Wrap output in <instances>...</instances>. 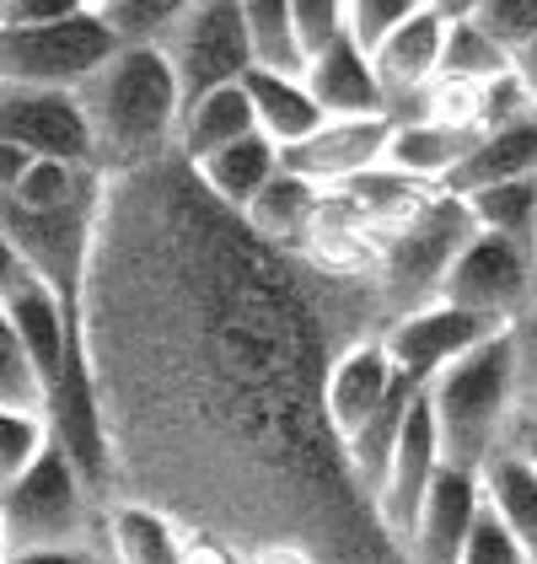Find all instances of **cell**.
Here are the masks:
<instances>
[{
    "mask_svg": "<svg viewBox=\"0 0 537 564\" xmlns=\"http://www.w3.org/2000/svg\"><path fill=\"white\" fill-rule=\"evenodd\" d=\"M430 409L441 425L447 463L484 468L505 441L522 435V371H516V334L500 328L494 339L462 355L430 382Z\"/></svg>",
    "mask_w": 537,
    "mask_h": 564,
    "instance_id": "cell-1",
    "label": "cell"
},
{
    "mask_svg": "<svg viewBox=\"0 0 537 564\" xmlns=\"http://www.w3.org/2000/svg\"><path fill=\"white\" fill-rule=\"evenodd\" d=\"M81 102L97 130V156L113 162L151 156L156 145L178 140L188 113L173 54L162 44H124L108 59V70L81 87Z\"/></svg>",
    "mask_w": 537,
    "mask_h": 564,
    "instance_id": "cell-2",
    "label": "cell"
},
{
    "mask_svg": "<svg viewBox=\"0 0 537 564\" xmlns=\"http://www.w3.org/2000/svg\"><path fill=\"white\" fill-rule=\"evenodd\" d=\"M473 237H479V220L468 210V199H457V194H441L430 210H419L408 226H398L382 242V269H376V285H371L382 328L419 312V306L441 302L451 269Z\"/></svg>",
    "mask_w": 537,
    "mask_h": 564,
    "instance_id": "cell-3",
    "label": "cell"
},
{
    "mask_svg": "<svg viewBox=\"0 0 537 564\" xmlns=\"http://www.w3.org/2000/svg\"><path fill=\"white\" fill-rule=\"evenodd\" d=\"M102 527H108V506L87 489V478L70 468L59 441L33 474H22L17 484H0V543H6V554L102 543Z\"/></svg>",
    "mask_w": 537,
    "mask_h": 564,
    "instance_id": "cell-4",
    "label": "cell"
},
{
    "mask_svg": "<svg viewBox=\"0 0 537 564\" xmlns=\"http://www.w3.org/2000/svg\"><path fill=\"white\" fill-rule=\"evenodd\" d=\"M119 48H124L119 28L108 22L102 6H91L54 28H11L0 39V70H6V87L81 91L108 70Z\"/></svg>",
    "mask_w": 537,
    "mask_h": 564,
    "instance_id": "cell-5",
    "label": "cell"
},
{
    "mask_svg": "<svg viewBox=\"0 0 537 564\" xmlns=\"http://www.w3.org/2000/svg\"><path fill=\"white\" fill-rule=\"evenodd\" d=\"M0 231H6V253L33 263L70 306H87L91 242H97V188H87L81 199H70L65 210L6 205Z\"/></svg>",
    "mask_w": 537,
    "mask_h": 564,
    "instance_id": "cell-6",
    "label": "cell"
},
{
    "mask_svg": "<svg viewBox=\"0 0 537 564\" xmlns=\"http://www.w3.org/2000/svg\"><path fill=\"white\" fill-rule=\"evenodd\" d=\"M441 302L479 312L500 328H516L537 306V242H516L500 231H479L451 269Z\"/></svg>",
    "mask_w": 537,
    "mask_h": 564,
    "instance_id": "cell-7",
    "label": "cell"
},
{
    "mask_svg": "<svg viewBox=\"0 0 537 564\" xmlns=\"http://www.w3.org/2000/svg\"><path fill=\"white\" fill-rule=\"evenodd\" d=\"M167 54L183 82V97L199 102L205 91L237 87L259 59H253V39L242 22V0H194V11L167 33Z\"/></svg>",
    "mask_w": 537,
    "mask_h": 564,
    "instance_id": "cell-8",
    "label": "cell"
},
{
    "mask_svg": "<svg viewBox=\"0 0 537 564\" xmlns=\"http://www.w3.org/2000/svg\"><path fill=\"white\" fill-rule=\"evenodd\" d=\"M0 130H6L11 145H28L44 162L97 167V130H91V113H87V102H81V91L6 87Z\"/></svg>",
    "mask_w": 537,
    "mask_h": 564,
    "instance_id": "cell-9",
    "label": "cell"
},
{
    "mask_svg": "<svg viewBox=\"0 0 537 564\" xmlns=\"http://www.w3.org/2000/svg\"><path fill=\"white\" fill-rule=\"evenodd\" d=\"M441 468H447L441 425H436L430 392H419V403H414V414H408V431H403L398 452H393V463H387V478H382V489H376V500H371L382 532H387L398 549H408V538H414V527H419V511H425V500H430Z\"/></svg>",
    "mask_w": 537,
    "mask_h": 564,
    "instance_id": "cell-10",
    "label": "cell"
},
{
    "mask_svg": "<svg viewBox=\"0 0 537 564\" xmlns=\"http://www.w3.org/2000/svg\"><path fill=\"white\" fill-rule=\"evenodd\" d=\"M494 334H500V323H490V317L462 312V306H451V302H436V306H419V312L398 317V323H387L382 328V345H387L393 366H398L408 382L430 388L447 366H457L462 355H473Z\"/></svg>",
    "mask_w": 537,
    "mask_h": 564,
    "instance_id": "cell-11",
    "label": "cell"
},
{
    "mask_svg": "<svg viewBox=\"0 0 537 564\" xmlns=\"http://www.w3.org/2000/svg\"><path fill=\"white\" fill-rule=\"evenodd\" d=\"M398 382H403V371L393 366V355L382 345V328L350 339V345L328 360V377H322V414H328L333 435L350 441V435L398 392Z\"/></svg>",
    "mask_w": 537,
    "mask_h": 564,
    "instance_id": "cell-12",
    "label": "cell"
},
{
    "mask_svg": "<svg viewBox=\"0 0 537 564\" xmlns=\"http://www.w3.org/2000/svg\"><path fill=\"white\" fill-rule=\"evenodd\" d=\"M393 119L376 113V119H328L313 140L291 145L285 151V167L302 177H313L317 188H344L355 177L387 167V145H393Z\"/></svg>",
    "mask_w": 537,
    "mask_h": 564,
    "instance_id": "cell-13",
    "label": "cell"
},
{
    "mask_svg": "<svg viewBox=\"0 0 537 564\" xmlns=\"http://www.w3.org/2000/svg\"><path fill=\"white\" fill-rule=\"evenodd\" d=\"M479 511H484V478L473 474V468L447 463L441 478H436V489H430V500H425V511H419V527H414L403 560L462 564V549H468V532H473Z\"/></svg>",
    "mask_w": 537,
    "mask_h": 564,
    "instance_id": "cell-14",
    "label": "cell"
},
{
    "mask_svg": "<svg viewBox=\"0 0 537 564\" xmlns=\"http://www.w3.org/2000/svg\"><path fill=\"white\" fill-rule=\"evenodd\" d=\"M307 87H313V97L322 102L328 119H376V113H387V91H382V76H376V59L350 33L307 59Z\"/></svg>",
    "mask_w": 537,
    "mask_h": 564,
    "instance_id": "cell-15",
    "label": "cell"
},
{
    "mask_svg": "<svg viewBox=\"0 0 537 564\" xmlns=\"http://www.w3.org/2000/svg\"><path fill=\"white\" fill-rule=\"evenodd\" d=\"M242 87H248V97H253L259 134H268L280 151H291V145L313 140V134L328 124V113H322V102L313 97L307 76H291V70H264V65H253V70L242 76Z\"/></svg>",
    "mask_w": 537,
    "mask_h": 564,
    "instance_id": "cell-16",
    "label": "cell"
},
{
    "mask_svg": "<svg viewBox=\"0 0 537 564\" xmlns=\"http://www.w3.org/2000/svg\"><path fill=\"white\" fill-rule=\"evenodd\" d=\"M479 130H457V124H441V119H408L393 130V145H387V167L403 177H419V183H436L447 188L451 173L479 151Z\"/></svg>",
    "mask_w": 537,
    "mask_h": 564,
    "instance_id": "cell-17",
    "label": "cell"
},
{
    "mask_svg": "<svg viewBox=\"0 0 537 564\" xmlns=\"http://www.w3.org/2000/svg\"><path fill=\"white\" fill-rule=\"evenodd\" d=\"M102 538L113 564H183V549H188V527L145 500H113Z\"/></svg>",
    "mask_w": 537,
    "mask_h": 564,
    "instance_id": "cell-18",
    "label": "cell"
},
{
    "mask_svg": "<svg viewBox=\"0 0 537 564\" xmlns=\"http://www.w3.org/2000/svg\"><path fill=\"white\" fill-rule=\"evenodd\" d=\"M280 167H285V151H280L268 134H248V140L226 145V151H216V156L194 162L199 183H205L221 205H231L237 216H248V205H253L268 183L280 177Z\"/></svg>",
    "mask_w": 537,
    "mask_h": 564,
    "instance_id": "cell-19",
    "label": "cell"
},
{
    "mask_svg": "<svg viewBox=\"0 0 537 564\" xmlns=\"http://www.w3.org/2000/svg\"><path fill=\"white\" fill-rule=\"evenodd\" d=\"M419 382H408L403 377L398 392L360 425L350 441H344V463H350V474H355L360 484V495L365 500H376V489H382V478H387V463H393V452H398V441L403 431H408V414H414V403H419ZM376 511V506H371Z\"/></svg>",
    "mask_w": 537,
    "mask_h": 564,
    "instance_id": "cell-20",
    "label": "cell"
},
{
    "mask_svg": "<svg viewBox=\"0 0 537 564\" xmlns=\"http://www.w3.org/2000/svg\"><path fill=\"white\" fill-rule=\"evenodd\" d=\"M479 478H484V500L505 517V527L527 543V554L537 560V463L527 452V441L522 435L505 441L490 463L479 468Z\"/></svg>",
    "mask_w": 537,
    "mask_h": 564,
    "instance_id": "cell-21",
    "label": "cell"
},
{
    "mask_svg": "<svg viewBox=\"0 0 537 564\" xmlns=\"http://www.w3.org/2000/svg\"><path fill=\"white\" fill-rule=\"evenodd\" d=\"M248 134H259V113H253L248 87L237 82V87L205 91L199 102H188L178 145H183L188 162H205V156H216V151L237 145V140H248Z\"/></svg>",
    "mask_w": 537,
    "mask_h": 564,
    "instance_id": "cell-22",
    "label": "cell"
},
{
    "mask_svg": "<svg viewBox=\"0 0 537 564\" xmlns=\"http://www.w3.org/2000/svg\"><path fill=\"white\" fill-rule=\"evenodd\" d=\"M516 177H537V113L511 124V130H494L479 140V151L451 173L447 194L468 199L479 188H494V183H516Z\"/></svg>",
    "mask_w": 537,
    "mask_h": 564,
    "instance_id": "cell-23",
    "label": "cell"
},
{
    "mask_svg": "<svg viewBox=\"0 0 537 564\" xmlns=\"http://www.w3.org/2000/svg\"><path fill=\"white\" fill-rule=\"evenodd\" d=\"M322 194H328V188H317L313 177L280 167V177L248 205L253 237H259V242H307L317 210H322Z\"/></svg>",
    "mask_w": 537,
    "mask_h": 564,
    "instance_id": "cell-24",
    "label": "cell"
},
{
    "mask_svg": "<svg viewBox=\"0 0 537 564\" xmlns=\"http://www.w3.org/2000/svg\"><path fill=\"white\" fill-rule=\"evenodd\" d=\"M242 22H248V39H253V59L264 70L307 76V48H302V33H296L291 0H242Z\"/></svg>",
    "mask_w": 537,
    "mask_h": 564,
    "instance_id": "cell-25",
    "label": "cell"
},
{
    "mask_svg": "<svg viewBox=\"0 0 537 564\" xmlns=\"http://www.w3.org/2000/svg\"><path fill=\"white\" fill-rule=\"evenodd\" d=\"M500 76H511V54L494 44L473 17L451 22L447 54H441V82H451V87H490Z\"/></svg>",
    "mask_w": 537,
    "mask_h": 564,
    "instance_id": "cell-26",
    "label": "cell"
},
{
    "mask_svg": "<svg viewBox=\"0 0 537 564\" xmlns=\"http://www.w3.org/2000/svg\"><path fill=\"white\" fill-rule=\"evenodd\" d=\"M468 210L479 220V231H500L516 242H537V177H516V183H494L468 194Z\"/></svg>",
    "mask_w": 537,
    "mask_h": 564,
    "instance_id": "cell-27",
    "label": "cell"
},
{
    "mask_svg": "<svg viewBox=\"0 0 537 564\" xmlns=\"http://www.w3.org/2000/svg\"><path fill=\"white\" fill-rule=\"evenodd\" d=\"M0 414H48V377L6 323H0Z\"/></svg>",
    "mask_w": 537,
    "mask_h": 564,
    "instance_id": "cell-28",
    "label": "cell"
},
{
    "mask_svg": "<svg viewBox=\"0 0 537 564\" xmlns=\"http://www.w3.org/2000/svg\"><path fill=\"white\" fill-rule=\"evenodd\" d=\"M87 188H97V167H65V162H33V173L22 177L6 205H22V210H65L70 199H81Z\"/></svg>",
    "mask_w": 537,
    "mask_h": 564,
    "instance_id": "cell-29",
    "label": "cell"
},
{
    "mask_svg": "<svg viewBox=\"0 0 537 564\" xmlns=\"http://www.w3.org/2000/svg\"><path fill=\"white\" fill-rule=\"evenodd\" d=\"M54 452L48 414H0V484H17Z\"/></svg>",
    "mask_w": 537,
    "mask_h": 564,
    "instance_id": "cell-30",
    "label": "cell"
},
{
    "mask_svg": "<svg viewBox=\"0 0 537 564\" xmlns=\"http://www.w3.org/2000/svg\"><path fill=\"white\" fill-rule=\"evenodd\" d=\"M102 11L124 44H167V33L194 11V0H113Z\"/></svg>",
    "mask_w": 537,
    "mask_h": 564,
    "instance_id": "cell-31",
    "label": "cell"
},
{
    "mask_svg": "<svg viewBox=\"0 0 537 564\" xmlns=\"http://www.w3.org/2000/svg\"><path fill=\"white\" fill-rule=\"evenodd\" d=\"M419 11H425V0H350V39L376 59V48L387 44L403 22H414Z\"/></svg>",
    "mask_w": 537,
    "mask_h": 564,
    "instance_id": "cell-32",
    "label": "cell"
},
{
    "mask_svg": "<svg viewBox=\"0 0 537 564\" xmlns=\"http://www.w3.org/2000/svg\"><path fill=\"white\" fill-rule=\"evenodd\" d=\"M462 564H537V560L527 554V543H522V538L505 527V517H500L490 500H484V511H479L473 532H468Z\"/></svg>",
    "mask_w": 537,
    "mask_h": 564,
    "instance_id": "cell-33",
    "label": "cell"
},
{
    "mask_svg": "<svg viewBox=\"0 0 537 564\" xmlns=\"http://www.w3.org/2000/svg\"><path fill=\"white\" fill-rule=\"evenodd\" d=\"M473 22L516 59V54L537 39V0H484Z\"/></svg>",
    "mask_w": 537,
    "mask_h": 564,
    "instance_id": "cell-34",
    "label": "cell"
},
{
    "mask_svg": "<svg viewBox=\"0 0 537 564\" xmlns=\"http://www.w3.org/2000/svg\"><path fill=\"white\" fill-rule=\"evenodd\" d=\"M291 11H296V33H302L307 59L350 33V0H291Z\"/></svg>",
    "mask_w": 537,
    "mask_h": 564,
    "instance_id": "cell-35",
    "label": "cell"
},
{
    "mask_svg": "<svg viewBox=\"0 0 537 564\" xmlns=\"http://www.w3.org/2000/svg\"><path fill=\"white\" fill-rule=\"evenodd\" d=\"M97 0H0V28H54V22H70L91 11Z\"/></svg>",
    "mask_w": 537,
    "mask_h": 564,
    "instance_id": "cell-36",
    "label": "cell"
},
{
    "mask_svg": "<svg viewBox=\"0 0 537 564\" xmlns=\"http://www.w3.org/2000/svg\"><path fill=\"white\" fill-rule=\"evenodd\" d=\"M516 334V371H522V420L537 414V306L511 328Z\"/></svg>",
    "mask_w": 537,
    "mask_h": 564,
    "instance_id": "cell-37",
    "label": "cell"
},
{
    "mask_svg": "<svg viewBox=\"0 0 537 564\" xmlns=\"http://www.w3.org/2000/svg\"><path fill=\"white\" fill-rule=\"evenodd\" d=\"M6 564H113L108 538L102 543H81V549H39V554H6Z\"/></svg>",
    "mask_w": 537,
    "mask_h": 564,
    "instance_id": "cell-38",
    "label": "cell"
},
{
    "mask_svg": "<svg viewBox=\"0 0 537 564\" xmlns=\"http://www.w3.org/2000/svg\"><path fill=\"white\" fill-rule=\"evenodd\" d=\"M33 162H39V156H33L28 145H11V140H6V145H0V194H11L22 177L33 173Z\"/></svg>",
    "mask_w": 537,
    "mask_h": 564,
    "instance_id": "cell-39",
    "label": "cell"
},
{
    "mask_svg": "<svg viewBox=\"0 0 537 564\" xmlns=\"http://www.w3.org/2000/svg\"><path fill=\"white\" fill-rule=\"evenodd\" d=\"M511 65H516V76H522V87L533 91V102H537V39H533V44H527V48H522V54H516Z\"/></svg>",
    "mask_w": 537,
    "mask_h": 564,
    "instance_id": "cell-40",
    "label": "cell"
},
{
    "mask_svg": "<svg viewBox=\"0 0 537 564\" xmlns=\"http://www.w3.org/2000/svg\"><path fill=\"white\" fill-rule=\"evenodd\" d=\"M479 6H484V0H436V11H441L447 22H468V17H479Z\"/></svg>",
    "mask_w": 537,
    "mask_h": 564,
    "instance_id": "cell-41",
    "label": "cell"
},
{
    "mask_svg": "<svg viewBox=\"0 0 537 564\" xmlns=\"http://www.w3.org/2000/svg\"><path fill=\"white\" fill-rule=\"evenodd\" d=\"M522 441H527V452H533V463H537V431H522Z\"/></svg>",
    "mask_w": 537,
    "mask_h": 564,
    "instance_id": "cell-42",
    "label": "cell"
},
{
    "mask_svg": "<svg viewBox=\"0 0 537 564\" xmlns=\"http://www.w3.org/2000/svg\"><path fill=\"white\" fill-rule=\"evenodd\" d=\"M522 431H537V414H527V420H522Z\"/></svg>",
    "mask_w": 537,
    "mask_h": 564,
    "instance_id": "cell-43",
    "label": "cell"
},
{
    "mask_svg": "<svg viewBox=\"0 0 537 564\" xmlns=\"http://www.w3.org/2000/svg\"><path fill=\"white\" fill-rule=\"evenodd\" d=\"M97 6H113V0H97Z\"/></svg>",
    "mask_w": 537,
    "mask_h": 564,
    "instance_id": "cell-44",
    "label": "cell"
},
{
    "mask_svg": "<svg viewBox=\"0 0 537 564\" xmlns=\"http://www.w3.org/2000/svg\"><path fill=\"white\" fill-rule=\"evenodd\" d=\"M425 6H436V0H425Z\"/></svg>",
    "mask_w": 537,
    "mask_h": 564,
    "instance_id": "cell-45",
    "label": "cell"
}]
</instances>
